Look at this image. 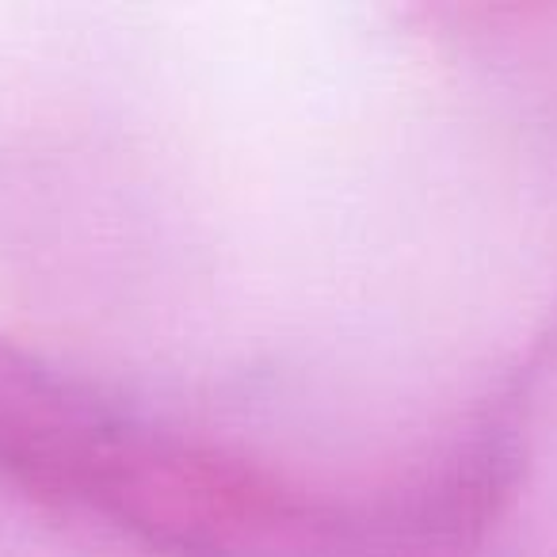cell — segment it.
Masks as SVG:
<instances>
[{"label": "cell", "mask_w": 557, "mask_h": 557, "mask_svg": "<svg viewBox=\"0 0 557 557\" xmlns=\"http://www.w3.org/2000/svg\"><path fill=\"white\" fill-rule=\"evenodd\" d=\"M0 478L169 557H382L374 511L119 412L0 336Z\"/></svg>", "instance_id": "cell-1"}]
</instances>
